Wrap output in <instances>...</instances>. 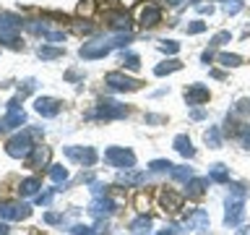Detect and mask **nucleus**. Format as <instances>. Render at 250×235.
Here are the masks:
<instances>
[{
	"label": "nucleus",
	"instance_id": "nucleus-1",
	"mask_svg": "<svg viewBox=\"0 0 250 235\" xmlns=\"http://www.w3.org/2000/svg\"><path fill=\"white\" fill-rule=\"evenodd\" d=\"M39 131H23V133H16V136L8 141V146H5V152L11 154V157H29L31 154V136Z\"/></svg>",
	"mask_w": 250,
	"mask_h": 235
},
{
	"label": "nucleus",
	"instance_id": "nucleus-2",
	"mask_svg": "<svg viewBox=\"0 0 250 235\" xmlns=\"http://www.w3.org/2000/svg\"><path fill=\"white\" fill-rule=\"evenodd\" d=\"M104 160L109 164H115V167H133V162H136V157H133V152H128V149H120V146H112L104 152Z\"/></svg>",
	"mask_w": 250,
	"mask_h": 235
},
{
	"label": "nucleus",
	"instance_id": "nucleus-3",
	"mask_svg": "<svg viewBox=\"0 0 250 235\" xmlns=\"http://www.w3.org/2000/svg\"><path fill=\"white\" fill-rule=\"evenodd\" d=\"M23 120H26V115H23V110H21V102L19 97L8 102V113L3 118V123H0V128H16V125H21Z\"/></svg>",
	"mask_w": 250,
	"mask_h": 235
},
{
	"label": "nucleus",
	"instance_id": "nucleus-4",
	"mask_svg": "<svg viewBox=\"0 0 250 235\" xmlns=\"http://www.w3.org/2000/svg\"><path fill=\"white\" fill-rule=\"evenodd\" d=\"M112 47H117L115 42H104V39H102V42H86L83 47H81V58H86V60H97V58H104V55H109V50H112Z\"/></svg>",
	"mask_w": 250,
	"mask_h": 235
},
{
	"label": "nucleus",
	"instance_id": "nucleus-5",
	"mask_svg": "<svg viewBox=\"0 0 250 235\" xmlns=\"http://www.w3.org/2000/svg\"><path fill=\"white\" fill-rule=\"evenodd\" d=\"M31 209L26 204H0V217L3 219H26Z\"/></svg>",
	"mask_w": 250,
	"mask_h": 235
},
{
	"label": "nucleus",
	"instance_id": "nucleus-6",
	"mask_svg": "<svg viewBox=\"0 0 250 235\" xmlns=\"http://www.w3.org/2000/svg\"><path fill=\"white\" fill-rule=\"evenodd\" d=\"M107 84L112 86V89H120V92H133V89H138V86H141L136 78H128L123 73H107Z\"/></svg>",
	"mask_w": 250,
	"mask_h": 235
},
{
	"label": "nucleus",
	"instance_id": "nucleus-7",
	"mask_svg": "<svg viewBox=\"0 0 250 235\" xmlns=\"http://www.w3.org/2000/svg\"><path fill=\"white\" fill-rule=\"evenodd\" d=\"M65 154L70 157V160L81 162V164H94L97 162V152H94L91 146H83V149H76V146H68Z\"/></svg>",
	"mask_w": 250,
	"mask_h": 235
},
{
	"label": "nucleus",
	"instance_id": "nucleus-8",
	"mask_svg": "<svg viewBox=\"0 0 250 235\" xmlns=\"http://www.w3.org/2000/svg\"><path fill=\"white\" fill-rule=\"evenodd\" d=\"M34 107H37V113L44 115V118H55V115L60 113V102L58 99H50V97H39L34 102Z\"/></svg>",
	"mask_w": 250,
	"mask_h": 235
},
{
	"label": "nucleus",
	"instance_id": "nucleus-9",
	"mask_svg": "<svg viewBox=\"0 0 250 235\" xmlns=\"http://www.w3.org/2000/svg\"><path fill=\"white\" fill-rule=\"evenodd\" d=\"M185 99L190 102V105H201V102L208 99V89H206V86H201V84H193V86H188V89H185Z\"/></svg>",
	"mask_w": 250,
	"mask_h": 235
},
{
	"label": "nucleus",
	"instance_id": "nucleus-10",
	"mask_svg": "<svg viewBox=\"0 0 250 235\" xmlns=\"http://www.w3.org/2000/svg\"><path fill=\"white\" fill-rule=\"evenodd\" d=\"M159 19H162V11H159L156 5L148 3V5L141 8V24H144V26H154V24L159 21Z\"/></svg>",
	"mask_w": 250,
	"mask_h": 235
},
{
	"label": "nucleus",
	"instance_id": "nucleus-11",
	"mask_svg": "<svg viewBox=\"0 0 250 235\" xmlns=\"http://www.w3.org/2000/svg\"><path fill=\"white\" fill-rule=\"evenodd\" d=\"M97 115H102V118H123L125 107L117 105V102H102L99 110H97Z\"/></svg>",
	"mask_w": 250,
	"mask_h": 235
},
{
	"label": "nucleus",
	"instance_id": "nucleus-12",
	"mask_svg": "<svg viewBox=\"0 0 250 235\" xmlns=\"http://www.w3.org/2000/svg\"><path fill=\"white\" fill-rule=\"evenodd\" d=\"M47 157H50L47 146H34V149H31V154H29V167H39V164H44Z\"/></svg>",
	"mask_w": 250,
	"mask_h": 235
},
{
	"label": "nucleus",
	"instance_id": "nucleus-13",
	"mask_svg": "<svg viewBox=\"0 0 250 235\" xmlns=\"http://www.w3.org/2000/svg\"><path fill=\"white\" fill-rule=\"evenodd\" d=\"M175 149H177L180 154H185V157H193L195 154V149L190 146V139H188V136H177L175 139Z\"/></svg>",
	"mask_w": 250,
	"mask_h": 235
},
{
	"label": "nucleus",
	"instance_id": "nucleus-14",
	"mask_svg": "<svg viewBox=\"0 0 250 235\" xmlns=\"http://www.w3.org/2000/svg\"><path fill=\"white\" fill-rule=\"evenodd\" d=\"M180 68H183V63H180V60H167V63H162V66H156L154 73L164 76V73H172V70H180Z\"/></svg>",
	"mask_w": 250,
	"mask_h": 235
},
{
	"label": "nucleus",
	"instance_id": "nucleus-15",
	"mask_svg": "<svg viewBox=\"0 0 250 235\" xmlns=\"http://www.w3.org/2000/svg\"><path fill=\"white\" fill-rule=\"evenodd\" d=\"M109 24H112V26L115 29H128V13H120V11H117V13H109Z\"/></svg>",
	"mask_w": 250,
	"mask_h": 235
},
{
	"label": "nucleus",
	"instance_id": "nucleus-16",
	"mask_svg": "<svg viewBox=\"0 0 250 235\" xmlns=\"http://www.w3.org/2000/svg\"><path fill=\"white\" fill-rule=\"evenodd\" d=\"M19 191H21L23 196H34V193L39 191V180H37V178H29V180H23Z\"/></svg>",
	"mask_w": 250,
	"mask_h": 235
},
{
	"label": "nucleus",
	"instance_id": "nucleus-17",
	"mask_svg": "<svg viewBox=\"0 0 250 235\" xmlns=\"http://www.w3.org/2000/svg\"><path fill=\"white\" fill-rule=\"evenodd\" d=\"M62 55V47H39V58L42 60H52V58H60Z\"/></svg>",
	"mask_w": 250,
	"mask_h": 235
},
{
	"label": "nucleus",
	"instance_id": "nucleus-18",
	"mask_svg": "<svg viewBox=\"0 0 250 235\" xmlns=\"http://www.w3.org/2000/svg\"><path fill=\"white\" fill-rule=\"evenodd\" d=\"M211 180H219V183L229 180V172H227L224 164H214V167H211Z\"/></svg>",
	"mask_w": 250,
	"mask_h": 235
},
{
	"label": "nucleus",
	"instance_id": "nucleus-19",
	"mask_svg": "<svg viewBox=\"0 0 250 235\" xmlns=\"http://www.w3.org/2000/svg\"><path fill=\"white\" fill-rule=\"evenodd\" d=\"M50 178L55 180V183H62V180H68V170L62 167V164H52V170H50Z\"/></svg>",
	"mask_w": 250,
	"mask_h": 235
},
{
	"label": "nucleus",
	"instance_id": "nucleus-20",
	"mask_svg": "<svg viewBox=\"0 0 250 235\" xmlns=\"http://www.w3.org/2000/svg\"><path fill=\"white\" fill-rule=\"evenodd\" d=\"M206 144H211V146H219V144H222V136H219V128H208L206 131Z\"/></svg>",
	"mask_w": 250,
	"mask_h": 235
},
{
	"label": "nucleus",
	"instance_id": "nucleus-21",
	"mask_svg": "<svg viewBox=\"0 0 250 235\" xmlns=\"http://www.w3.org/2000/svg\"><path fill=\"white\" fill-rule=\"evenodd\" d=\"M219 63H222V66H227V68H234V66H240V55H219Z\"/></svg>",
	"mask_w": 250,
	"mask_h": 235
},
{
	"label": "nucleus",
	"instance_id": "nucleus-22",
	"mask_svg": "<svg viewBox=\"0 0 250 235\" xmlns=\"http://www.w3.org/2000/svg\"><path fill=\"white\" fill-rule=\"evenodd\" d=\"M224 11L227 13H240L242 11V0H224Z\"/></svg>",
	"mask_w": 250,
	"mask_h": 235
},
{
	"label": "nucleus",
	"instance_id": "nucleus-23",
	"mask_svg": "<svg viewBox=\"0 0 250 235\" xmlns=\"http://www.w3.org/2000/svg\"><path fill=\"white\" fill-rule=\"evenodd\" d=\"M172 178H175V180H190L193 172L188 167H177V170H172Z\"/></svg>",
	"mask_w": 250,
	"mask_h": 235
},
{
	"label": "nucleus",
	"instance_id": "nucleus-24",
	"mask_svg": "<svg viewBox=\"0 0 250 235\" xmlns=\"http://www.w3.org/2000/svg\"><path fill=\"white\" fill-rule=\"evenodd\" d=\"M130 227H133V230H136V233H144V227H146V230H148V227H151V219L141 217V219H136V222H133Z\"/></svg>",
	"mask_w": 250,
	"mask_h": 235
},
{
	"label": "nucleus",
	"instance_id": "nucleus-25",
	"mask_svg": "<svg viewBox=\"0 0 250 235\" xmlns=\"http://www.w3.org/2000/svg\"><path fill=\"white\" fill-rule=\"evenodd\" d=\"M123 66H128V68H133V70H136V68H138V58H136L133 52L123 55Z\"/></svg>",
	"mask_w": 250,
	"mask_h": 235
},
{
	"label": "nucleus",
	"instance_id": "nucleus-26",
	"mask_svg": "<svg viewBox=\"0 0 250 235\" xmlns=\"http://www.w3.org/2000/svg\"><path fill=\"white\" fill-rule=\"evenodd\" d=\"M206 29V24L203 21H193V24H188V34H198V31Z\"/></svg>",
	"mask_w": 250,
	"mask_h": 235
},
{
	"label": "nucleus",
	"instance_id": "nucleus-27",
	"mask_svg": "<svg viewBox=\"0 0 250 235\" xmlns=\"http://www.w3.org/2000/svg\"><path fill=\"white\" fill-rule=\"evenodd\" d=\"M227 39H229V31H219V34H216L214 39H211V45H214V47H219V45H224Z\"/></svg>",
	"mask_w": 250,
	"mask_h": 235
},
{
	"label": "nucleus",
	"instance_id": "nucleus-28",
	"mask_svg": "<svg viewBox=\"0 0 250 235\" xmlns=\"http://www.w3.org/2000/svg\"><path fill=\"white\" fill-rule=\"evenodd\" d=\"M52 196H55V191H47V193H39L37 196V204H42V207H47V204L52 201Z\"/></svg>",
	"mask_w": 250,
	"mask_h": 235
},
{
	"label": "nucleus",
	"instance_id": "nucleus-29",
	"mask_svg": "<svg viewBox=\"0 0 250 235\" xmlns=\"http://www.w3.org/2000/svg\"><path fill=\"white\" fill-rule=\"evenodd\" d=\"M162 50H164V52H177V50H180V45H177V42H164V45H162Z\"/></svg>",
	"mask_w": 250,
	"mask_h": 235
},
{
	"label": "nucleus",
	"instance_id": "nucleus-30",
	"mask_svg": "<svg viewBox=\"0 0 250 235\" xmlns=\"http://www.w3.org/2000/svg\"><path fill=\"white\" fill-rule=\"evenodd\" d=\"M237 110H240V113H248V110H250V99H240Z\"/></svg>",
	"mask_w": 250,
	"mask_h": 235
},
{
	"label": "nucleus",
	"instance_id": "nucleus-31",
	"mask_svg": "<svg viewBox=\"0 0 250 235\" xmlns=\"http://www.w3.org/2000/svg\"><path fill=\"white\" fill-rule=\"evenodd\" d=\"M8 230H11V227H8L5 222H0V235H8Z\"/></svg>",
	"mask_w": 250,
	"mask_h": 235
},
{
	"label": "nucleus",
	"instance_id": "nucleus-32",
	"mask_svg": "<svg viewBox=\"0 0 250 235\" xmlns=\"http://www.w3.org/2000/svg\"><path fill=\"white\" fill-rule=\"evenodd\" d=\"M169 3H172V5H180V3H183V0H169Z\"/></svg>",
	"mask_w": 250,
	"mask_h": 235
}]
</instances>
